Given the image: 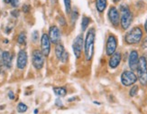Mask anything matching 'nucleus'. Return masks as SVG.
Segmentation results:
<instances>
[{
  "label": "nucleus",
  "instance_id": "1",
  "mask_svg": "<svg viewBox=\"0 0 147 114\" xmlns=\"http://www.w3.org/2000/svg\"><path fill=\"white\" fill-rule=\"evenodd\" d=\"M95 37H96V32L94 28L89 29L85 38L84 42V54L87 61H90L93 52H94V43H95Z\"/></svg>",
  "mask_w": 147,
  "mask_h": 114
},
{
  "label": "nucleus",
  "instance_id": "2",
  "mask_svg": "<svg viewBox=\"0 0 147 114\" xmlns=\"http://www.w3.org/2000/svg\"><path fill=\"white\" fill-rule=\"evenodd\" d=\"M120 24L124 30L128 29L133 21V15L129 7L125 5H120Z\"/></svg>",
  "mask_w": 147,
  "mask_h": 114
},
{
  "label": "nucleus",
  "instance_id": "3",
  "mask_svg": "<svg viewBox=\"0 0 147 114\" xmlns=\"http://www.w3.org/2000/svg\"><path fill=\"white\" fill-rule=\"evenodd\" d=\"M143 38V31L142 29L136 26L128 31L125 35V41L128 44H136L141 42Z\"/></svg>",
  "mask_w": 147,
  "mask_h": 114
},
{
  "label": "nucleus",
  "instance_id": "4",
  "mask_svg": "<svg viewBox=\"0 0 147 114\" xmlns=\"http://www.w3.org/2000/svg\"><path fill=\"white\" fill-rule=\"evenodd\" d=\"M136 71L140 83L143 86H147V62L144 56L140 57Z\"/></svg>",
  "mask_w": 147,
  "mask_h": 114
},
{
  "label": "nucleus",
  "instance_id": "5",
  "mask_svg": "<svg viewBox=\"0 0 147 114\" xmlns=\"http://www.w3.org/2000/svg\"><path fill=\"white\" fill-rule=\"evenodd\" d=\"M137 76L133 71H125L121 74V82L124 86H131L137 81Z\"/></svg>",
  "mask_w": 147,
  "mask_h": 114
},
{
  "label": "nucleus",
  "instance_id": "6",
  "mask_svg": "<svg viewBox=\"0 0 147 114\" xmlns=\"http://www.w3.org/2000/svg\"><path fill=\"white\" fill-rule=\"evenodd\" d=\"M32 60H33V65L35 69L41 70L44 64V55L40 50H34L32 54Z\"/></svg>",
  "mask_w": 147,
  "mask_h": 114
},
{
  "label": "nucleus",
  "instance_id": "7",
  "mask_svg": "<svg viewBox=\"0 0 147 114\" xmlns=\"http://www.w3.org/2000/svg\"><path fill=\"white\" fill-rule=\"evenodd\" d=\"M117 48V39L116 36L110 35L107 37V45H106V53L107 55L111 56L115 53H116V50Z\"/></svg>",
  "mask_w": 147,
  "mask_h": 114
},
{
  "label": "nucleus",
  "instance_id": "8",
  "mask_svg": "<svg viewBox=\"0 0 147 114\" xmlns=\"http://www.w3.org/2000/svg\"><path fill=\"white\" fill-rule=\"evenodd\" d=\"M83 45H84V41H83V35H79L77 36L72 43V49H73V53L76 56V58H80L82 50H83Z\"/></svg>",
  "mask_w": 147,
  "mask_h": 114
},
{
  "label": "nucleus",
  "instance_id": "9",
  "mask_svg": "<svg viewBox=\"0 0 147 114\" xmlns=\"http://www.w3.org/2000/svg\"><path fill=\"white\" fill-rule=\"evenodd\" d=\"M41 47L42 53L44 56H48L51 51V40L47 34H43L41 38Z\"/></svg>",
  "mask_w": 147,
  "mask_h": 114
},
{
  "label": "nucleus",
  "instance_id": "10",
  "mask_svg": "<svg viewBox=\"0 0 147 114\" xmlns=\"http://www.w3.org/2000/svg\"><path fill=\"white\" fill-rule=\"evenodd\" d=\"M108 18L114 26H118L120 23V14L115 6H111L108 10Z\"/></svg>",
  "mask_w": 147,
  "mask_h": 114
},
{
  "label": "nucleus",
  "instance_id": "11",
  "mask_svg": "<svg viewBox=\"0 0 147 114\" xmlns=\"http://www.w3.org/2000/svg\"><path fill=\"white\" fill-rule=\"evenodd\" d=\"M55 54L57 56V58H58L61 62H67L69 54L65 51L64 46H63L62 44L60 43H57L56 46H55Z\"/></svg>",
  "mask_w": 147,
  "mask_h": 114
},
{
  "label": "nucleus",
  "instance_id": "12",
  "mask_svg": "<svg viewBox=\"0 0 147 114\" xmlns=\"http://www.w3.org/2000/svg\"><path fill=\"white\" fill-rule=\"evenodd\" d=\"M139 59L140 57L138 55L137 51L133 50L129 54V59H128V65L132 71H136L139 63Z\"/></svg>",
  "mask_w": 147,
  "mask_h": 114
},
{
  "label": "nucleus",
  "instance_id": "13",
  "mask_svg": "<svg viewBox=\"0 0 147 114\" xmlns=\"http://www.w3.org/2000/svg\"><path fill=\"white\" fill-rule=\"evenodd\" d=\"M49 38L51 40V43H53L55 44L59 43L61 41V32L59 28L53 25V26H51L49 30Z\"/></svg>",
  "mask_w": 147,
  "mask_h": 114
},
{
  "label": "nucleus",
  "instance_id": "14",
  "mask_svg": "<svg viewBox=\"0 0 147 114\" xmlns=\"http://www.w3.org/2000/svg\"><path fill=\"white\" fill-rule=\"evenodd\" d=\"M27 64V54L24 50L19 51L17 54V68L23 70Z\"/></svg>",
  "mask_w": 147,
  "mask_h": 114
},
{
  "label": "nucleus",
  "instance_id": "15",
  "mask_svg": "<svg viewBox=\"0 0 147 114\" xmlns=\"http://www.w3.org/2000/svg\"><path fill=\"white\" fill-rule=\"evenodd\" d=\"M121 59H122V55H121V53L119 52H116L113 55H111L109 62H108V64H109V67L112 69H116L119 64Z\"/></svg>",
  "mask_w": 147,
  "mask_h": 114
},
{
  "label": "nucleus",
  "instance_id": "16",
  "mask_svg": "<svg viewBox=\"0 0 147 114\" xmlns=\"http://www.w3.org/2000/svg\"><path fill=\"white\" fill-rule=\"evenodd\" d=\"M2 61H3V64L6 67V68H10L12 65V57L9 52L7 51H5L3 52V55H2Z\"/></svg>",
  "mask_w": 147,
  "mask_h": 114
},
{
  "label": "nucleus",
  "instance_id": "17",
  "mask_svg": "<svg viewBox=\"0 0 147 114\" xmlns=\"http://www.w3.org/2000/svg\"><path fill=\"white\" fill-rule=\"evenodd\" d=\"M107 6V0H96V7L99 13L104 12Z\"/></svg>",
  "mask_w": 147,
  "mask_h": 114
},
{
  "label": "nucleus",
  "instance_id": "18",
  "mask_svg": "<svg viewBox=\"0 0 147 114\" xmlns=\"http://www.w3.org/2000/svg\"><path fill=\"white\" fill-rule=\"evenodd\" d=\"M53 92L59 97H64L67 94V90L65 87H54Z\"/></svg>",
  "mask_w": 147,
  "mask_h": 114
},
{
  "label": "nucleus",
  "instance_id": "19",
  "mask_svg": "<svg viewBox=\"0 0 147 114\" xmlns=\"http://www.w3.org/2000/svg\"><path fill=\"white\" fill-rule=\"evenodd\" d=\"M89 23H90V18L88 17V16H85L82 17V22H81V30H82V32L86 31Z\"/></svg>",
  "mask_w": 147,
  "mask_h": 114
},
{
  "label": "nucleus",
  "instance_id": "20",
  "mask_svg": "<svg viewBox=\"0 0 147 114\" xmlns=\"http://www.w3.org/2000/svg\"><path fill=\"white\" fill-rule=\"evenodd\" d=\"M25 41H26V35H25L24 32L19 34L18 38H17V42L19 44H25Z\"/></svg>",
  "mask_w": 147,
  "mask_h": 114
},
{
  "label": "nucleus",
  "instance_id": "21",
  "mask_svg": "<svg viewBox=\"0 0 147 114\" xmlns=\"http://www.w3.org/2000/svg\"><path fill=\"white\" fill-rule=\"evenodd\" d=\"M27 109H28V107L25 105V104H24V103H22V102H20L18 105H17V111L18 112H20V113H24V112H25L27 111Z\"/></svg>",
  "mask_w": 147,
  "mask_h": 114
},
{
  "label": "nucleus",
  "instance_id": "22",
  "mask_svg": "<svg viewBox=\"0 0 147 114\" xmlns=\"http://www.w3.org/2000/svg\"><path fill=\"white\" fill-rule=\"evenodd\" d=\"M64 4H65L66 13H67L68 15H71V0H64Z\"/></svg>",
  "mask_w": 147,
  "mask_h": 114
},
{
  "label": "nucleus",
  "instance_id": "23",
  "mask_svg": "<svg viewBox=\"0 0 147 114\" xmlns=\"http://www.w3.org/2000/svg\"><path fill=\"white\" fill-rule=\"evenodd\" d=\"M138 90H139V88H138V86H137V85L133 86V87L131 88L130 92H129V95H130L131 97H135L136 95L138 93Z\"/></svg>",
  "mask_w": 147,
  "mask_h": 114
},
{
  "label": "nucleus",
  "instance_id": "24",
  "mask_svg": "<svg viewBox=\"0 0 147 114\" xmlns=\"http://www.w3.org/2000/svg\"><path fill=\"white\" fill-rule=\"evenodd\" d=\"M71 22H72V24H74L75 21L77 20V18H78V16H79L78 11H77L75 8L71 11Z\"/></svg>",
  "mask_w": 147,
  "mask_h": 114
},
{
  "label": "nucleus",
  "instance_id": "25",
  "mask_svg": "<svg viewBox=\"0 0 147 114\" xmlns=\"http://www.w3.org/2000/svg\"><path fill=\"white\" fill-rule=\"evenodd\" d=\"M10 4L13 7H17L19 5V1L18 0H10Z\"/></svg>",
  "mask_w": 147,
  "mask_h": 114
},
{
  "label": "nucleus",
  "instance_id": "26",
  "mask_svg": "<svg viewBox=\"0 0 147 114\" xmlns=\"http://www.w3.org/2000/svg\"><path fill=\"white\" fill-rule=\"evenodd\" d=\"M32 38H33V41H34V43L37 42V39H38V32H37V31H34V32Z\"/></svg>",
  "mask_w": 147,
  "mask_h": 114
},
{
  "label": "nucleus",
  "instance_id": "27",
  "mask_svg": "<svg viewBox=\"0 0 147 114\" xmlns=\"http://www.w3.org/2000/svg\"><path fill=\"white\" fill-rule=\"evenodd\" d=\"M11 15L14 16V17H18L19 16V10L16 9V10H13L11 12Z\"/></svg>",
  "mask_w": 147,
  "mask_h": 114
},
{
  "label": "nucleus",
  "instance_id": "28",
  "mask_svg": "<svg viewBox=\"0 0 147 114\" xmlns=\"http://www.w3.org/2000/svg\"><path fill=\"white\" fill-rule=\"evenodd\" d=\"M55 105L58 106V107H61V106H63V103L60 99H56L55 100Z\"/></svg>",
  "mask_w": 147,
  "mask_h": 114
},
{
  "label": "nucleus",
  "instance_id": "29",
  "mask_svg": "<svg viewBox=\"0 0 147 114\" xmlns=\"http://www.w3.org/2000/svg\"><path fill=\"white\" fill-rule=\"evenodd\" d=\"M29 10H30V6L28 5H24V6H23V11L24 13H28Z\"/></svg>",
  "mask_w": 147,
  "mask_h": 114
},
{
  "label": "nucleus",
  "instance_id": "30",
  "mask_svg": "<svg viewBox=\"0 0 147 114\" xmlns=\"http://www.w3.org/2000/svg\"><path fill=\"white\" fill-rule=\"evenodd\" d=\"M59 22H60V24H61V25H65L66 24V22H65V19H64V17H62V16H61L60 18H59Z\"/></svg>",
  "mask_w": 147,
  "mask_h": 114
},
{
  "label": "nucleus",
  "instance_id": "31",
  "mask_svg": "<svg viewBox=\"0 0 147 114\" xmlns=\"http://www.w3.org/2000/svg\"><path fill=\"white\" fill-rule=\"evenodd\" d=\"M142 47L144 48V49L147 48V37L144 40V42H143V43H142Z\"/></svg>",
  "mask_w": 147,
  "mask_h": 114
},
{
  "label": "nucleus",
  "instance_id": "32",
  "mask_svg": "<svg viewBox=\"0 0 147 114\" xmlns=\"http://www.w3.org/2000/svg\"><path fill=\"white\" fill-rule=\"evenodd\" d=\"M8 97H9V99H11V100H14V99H15L14 92H8Z\"/></svg>",
  "mask_w": 147,
  "mask_h": 114
},
{
  "label": "nucleus",
  "instance_id": "33",
  "mask_svg": "<svg viewBox=\"0 0 147 114\" xmlns=\"http://www.w3.org/2000/svg\"><path fill=\"white\" fill-rule=\"evenodd\" d=\"M144 29H145V32H146V34H147V20L145 21V24H144Z\"/></svg>",
  "mask_w": 147,
  "mask_h": 114
},
{
  "label": "nucleus",
  "instance_id": "34",
  "mask_svg": "<svg viewBox=\"0 0 147 114\" xmlns=\"http://www.w3.org/2000/svg\"><path fill=\"white\" fill-rule=\"evenodd\" d=\"M73 100H76V98H71V99H69L68 101L69 102V101H73Z\"/></svg>",
  "mask_w": 147,
  "mask_h": 114
},
{
  "label": "nucleus",
  "instance_id": "35",
  "mask_svg": "<svg viewBox=\"0 0 147 114\" xmlns=\"http://www.w3.org/2000/svg\"><path fill=\"white\" fill-rule=\"evenodd\" d=\"M4 1H5V3H6V4L10 3V0H4Z\"/></svg>",
  "mask_w": 147,
  "mask_h": 114
},
{
  "label": "nucleus",
  "instance_id": "36",
  "mask_svg": "<svg viewBox=\"0 0 147 114\" xmlns=\"http://www.w3.org/2000/svg\"><path fill=\"white\" fill-rule=\"evenodd\" d=\"M94 103H95V104H97V105H100V103L98 102V101H94Z\"/></svg>",
  "mask_w": 147,
  "mask_h": 114
},
{
  "label": "nucleus",
  "instance_id": "37",
  "mask_svg": "<svg viewBox=\"0 0 147 114\" xmlns=\"http://www.w3.org/2000/svg\"><path fill=\"white\" fill-rule=\"evenodd\" d=\"M113 1H114L115 3H117V2H119V1H120V0H113Z\"/></svg>",
  "mask_w": 147,
  "mask_h": 114
},
{
  "label": "nucleus",
  "instance_id": "38",
  "mask_svg": "<svg viewBox=\"0 0 147 114\" xmlns=\"http://www.w3.org/2000/svg\"><path fill=\"white\" fill-rule=\"evenodd\" d=\"M34 113L37 114V113H38V110H35V111H34Z\"/></svg>",
  "mask_w": 147,
  "mask_h": 114
},
{
  "label": "nucleus",
  "instance_id": "39",
  "mask_svg": "<svg viewBox=\"0 0 147 114\" xmlns=\"http://www.w3.org/2000/svg\"><path fill=\"white\" fill-rule=\"evenodd\" d=\"M51 1H52L53 3H54V2H56V0H51Z\"/></svg>",
  "mask_w": 147,
  "mask_h": 114
},
{
  "label": "nucleus",
  "instance_id": "40",
  "mask_svg": "<svg viewBox=\"0 0 147 114\" xmlns=\"http://www.w3.org/2000/svg\"><path fill=\"white\" fill-rule=\"evenodd\" d=\"M1 65H2V64H0V72H1Z\"/></svg>",
  "mask_w": 147,
  "mask_h": 114
}]
</instances>
